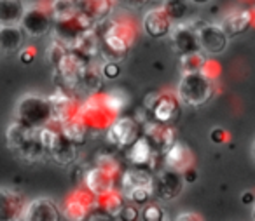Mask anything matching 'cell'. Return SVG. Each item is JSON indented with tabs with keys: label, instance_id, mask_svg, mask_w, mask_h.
I'll list each match as a JSON object with an SVG mask.
<instances>
[{
	"label": "cell",
	"instance_id": "1",
	"mask_svg": "<svg viewBox=\"0 0 255 221\" xmlns=\"http://www.w3.org/2000/svg\"><path fill=\"white\" fill-rule=\"evenodd\" d=\"M102 23V30L98 32L100 44H102L100 56L105 61L119 63L128 54V51L131 49V44L135 40L133 26L121 19H105Z\"/></svg>",
	"mask_w": 255,
	"mask_h": 221
},
{
	"label": "cell",
	"instance_id": "2",
	"mask_svg": "<svg viewBox=\"0 0 255 221\" xmlns=\"http://www.w3.org/2000/svg\"><path fill=\"white\" fill-rule=\"evenodd\" d=\"M215 94V80L205 72H184L178 80L177 96L182 105L199 108L205 106Z\"/></svg>",
	"mask_w": 255,
	"mask_h": 221
},
{
	"label": "cell",
	"instance_id": "3",
	"mask_svg": "<svg viewBox=\"0 0 255 221\" xmlns=\"http://www.w3.org/2000/svg\"><path fill=\"white\" fill-rule=\"evenodd\" d=\"M5 140H7L9 150L25 162H37L46 155V150L40 143L37 129L23 126L18 120H14L7 127Z\"/></svg>",
	"mask_w": 255,
	"mask_h": 221
},
{
	"label": "cell",
	"instance_id": "4",
	"mask_svg": "<svg viewBox=\"0 0 255 221\" xmlns=\"http://www.w3.org/2000/svg\"><path fill=\"white\" fill-rule=\"evenodd\" d=\"M39 140L42 143L46 155H49L51 160H54L60 165H70L77 160L79 157V145H75L74 141H70L60 127H54L49 124L42 126L40 129H37Z\"/></svg>",
	"mask_w": 255,
	"mask_h": 221
},
{
	"label": "cell",
	"instance_id": "5",
	"mask_svg": "<svg viewBox=\"0 0 255 221\" xmlns=\"http://www.w3.org/2000/svg\"><path fill=\"white\" fill-rule=\"evenodd\" d=\"M14 117L19 124L32 129H40L46 124L53 122V108L49 98L40 94H25L16 103Z\"/></svg>",
	"mask_w": 255,
	"mask_h": 221
},
{
	"label": "cell",
	"instance_id": "6",
	"mask_svg": "<svg viewBox=\"0 0 255 221\" xmlns=\"http://www.w3.org/2000/svg\"><path fill=\"white\" fill-rule=\"evenodd\" d=\"M180 105L182 101L178 99V96L171 92H154L152 98H147L145 101V108L149 110L150 119L166 126H171L178 120Z\"/></svg>",
	"mask_w": 255,
	"mask_h": 221
},
{
	"label": "cell",
	"instance_id": "7",
	"mask_svg": "<svg viewBox=\"0 0 255 221\" xmlns=\"http://www.w3.org/2000/svg\"><path fill=\"white\" fill-rule=\"evenodd\" d=\"M19 26L25 37H30V39H40L47 35L53 28V16H51L49 5L33 4L30 7H25Z\"/></svg>",
	"mask_w": 255,
	"mask_h": 221
},
{
	"label": "cell",
	"instance_id": "8",
	"mask_svg": "<svg viewBox=\"0 0 255 221\" xmlns=\"http://www.w3.org/2000/svg\"><path fill=\"white\" fill-rule=\"evenodd\" d=\"M77 115L86 124L88 131H95V133L107 131L110 124H112V120L116 119V113L105 105L103 98L89 99L81 110H77Z\"/></svg>",
	"mask_w": 255,
	"mask_h": 221
},
{
	"label": "cell",
	"instance_id": "9",
	"mask_svg": "<svg viewBox=\"0 0 255 221\" xmlns=\"http://www.w3.org/2000/svg\"><path fill=\"white\" fill-rule=\"evenodd\" d=\"M185 185L184 172L175 171L164 165V169L154 174L152 181V193L159 200H175L182 193Z\"/></svg>",
	"mask_w": 255,
	"mask_h": 221
},
{
	"label": "cell",
	"instance_id": "10",
	"mask_svg": "<svg viewBox=\"0 0 255 221\" xmlns=\"http://www.w3.org/2000/svg\"><path fill=\"white\" fill-rule=\"evenodd\" d=\"M205 21H180L171 28V32H170L171 46H173V49L177 51L180 56L196 53V51H201L198 28Z\"/></svg>",
	"mask_w": 255,
	"mask_h": 221
},
{
	"label": "cell",
	"instance_id": "11",
	"mask_svg": "<svg viewBox=\"0 0 255 221\" xmlns=\"http://www.w3.org/2000/svg\"><path fill=\"white\" fill-rule=\"evenodd\" d=\"M95 26H96L95 23L89 21V19L86 18V16H82L81 12H77L74 18L65 19V21L53 23L54 40L63 44L67 49H74L79 37H81L84 32H88L89 28H95Z\"/></svg>",
	"mask_w": 255,
	"mask_h": 221
},
{
	"label": "cell",
	"instance_id": "12",
	"mask_svg": "<svg viewBox=\"0 0 255 221\" xmlns=\"http://www.w3.org/2000/svg\"><path fill=\"white\" fill-rule=\"evenodd\" d=\"M105 134L109 143H112L114 147L126 148L142 133H140V126L135 119H131V117H116L109 126V129L105 131Z\"/></svg>",
	"mask_w": 255,
	"mask_h": 221
},
{
	"label": "cell",
	"instance_id": "13",
	"mask_svg": "<svg viewBox=\"0 0 255 221\" xmlns=\"http://www.w3.org/2000/svg\"><path fill=\"white\" fill-rule=\"evenodd\" d=\"M157 157H159V153H157L156 148L149 143V140L143 134H140L129 147H126V160L133 167H145L152 171Z\"/></svg>",
	"mask_w": 255,
	"mask_h": 221
},
{
	"label": "cell",
	"instance_id": "14",
	"mask_svg": "<svg viewBox=\"0 0 255 221\" xmlns=\"http://www.w3.org/2000/svg\"><path fill=\"white\" fill-rule=\"evenodd\" d=\"M114 181H116V171H110L98 164L84 172V188L95 197H102L112 192Z\"/></svg>",
	"mask_w": 255,
	"mask_h": 221
},
{
	"label": "cell",
	"instance_id": "15",
	"mask_svg": "<svg viewBox=\"0 0 255 221\" xmlns=\"http://www.w3.org/2000/svg\"><path fill=\"white\" fill-rule=\"evenodd\" d=\"M199 35V46L201 51L206 54H220L226 51L227 44H229V37L222 30L220 25H213V23H203L198 28Z\"/></svg>",
	"mask_w": 255,
	"mask_h": 221
},
{
	"label": "cell",
	"instance_id": "16",
	"mask_svg": "<svg viewBox=\"0 0 255 221\" xmlns=\"http://www.w3.org/2000/svg\"><path fill=\"white\" fill-rule=\"evenodd\" d=\"M142 134L149 140V143L156 148V151L161 155V157H163L164 151H166L168 148L177 141V138H175V131L171 129V126L154 122V120L143 127Z\"/></svg>",
	"mask_w": 255,
	"mask_h": 221
},
{
	"label": "cell",
	"instance_id": "17",
	"mask_svg": "<svg viewBox=\"0 0 255 221\" xmlns=\"http://www.w3.org/2000/svg\"><path fill=\"white\" fill-rule=\"evenodd\" d=\"M143 32L152 39H164L170 35L171 28H173V21L170 16L164 12V9H150L145 16H143Z\"/></svg>",
	"mask_w": 255,
	"mask_h": 221
},
{
	"label": "cell",
	"instance_id": "18",
	"mask_svg": "<svg viewBox=\"0 0 255 221\" xmlns=\"http://www.w3.org/2000/svg\"><path fill=\"white\" fill-rule=\"evenodd\" d=\"M25 200L18 192L0 188V221H14L23 218Z\"/></svg>",
	"mask_w": 255,
	"mask_h": 221
},
{
	"label": "cell",
	"instance_id": "19",
	"mask_svg": "<svg viewBox=\"0 0 255 221\" xmlns=\"http://www.w3.org/2000/svg\"><path fill=\"white\" fill-rule=\"evenodd\" d=\"M23 220L28 221H58L60 220V209L49 199H35L25 206Z\"/></svg>",
	"mask_w": 255,
	"mask_h": 221
},
{
	"label": "cell",
	"instance_id": "20",
	"mask_svg": "<svg viewBox=\"0 0 255 221\" xmlns=\"http://www.w3.org/2000/svg\"><path fill=\"white\" fill-rule=\"evenodd\" d=\"M95 200L96 197L93 193H89L88 190H77L74 195L68 197L67 206H65V214L70 220H86Z\"/></svg>",
	"mask_w": 255,
	"mask_h": 221
},
{
	"label": "cell",
	"instance_id": "21",
	"mask_svg": "<svg viewBox=\"0 0 255 221\" xmlns=\"http://www.w3.org/2000/svg\"><path fill=\"white\" fill-rule=\"evenodd\" d=\"M163 162L166 167L175 169V171L184 172L192 164V153L189 147L180 141H175L170 148L163 153Z\"/></svg>",
	"mask_w": 255,
	"mask_h": 221
},
{
	"label": "cell",
	"instance_id": "22",
	"mask_svg": "<svg viewBox=\"0 0 255 221\" xmlns=\"http://www.w3.org/2000/svg\"><path fill=\"white\" fill-rule=\"evenodd\" d=\"M77 9L95 25L105 21L112 11V0H77Z\"/></svg>",
	"mask_w": 255,
	"mask_h": 221
},
{
	"label": "cell",
	"instance_id": "23",
	"mask_svg": "<svg viewBox=\"0 0 255 221\" xmlns=\"http://www.w3.org/2000/svg\"><path fill=\"white\" fill-rule=\"evenodd\" d=\"M254 23V14L252 11H247V9H241V11L231 12L224 18V21L220 23L222 30L226 32V35L229 37H238L241 33H245Z\"/></svg>",
	"mask_w": 255,
	"mask_h": 221
},
{
	"label": "cell",
	"instance_id": "24",
	"mask_svg": "<svg viewBox=\"0 0 255 221\" xmlns=\"http://www.w3.org/2000/svg\"><path fill=\"white\" fill-rule=\"evenodd\" d=\"M49 103H51V108H53V120H56L58 124L77 113L74 98L67 91H63V89H58L54 94H51Z\"/></svg>",
	"mask_w": 255,
	"mask_h": 221
},
{
	"label": "cell",
	"instance_id": "25",
	"mask_svg": "<svg viewBox=\"0 0 255 221\" xmlns=\"http://www.w3.org/2000/svg\"><path fill=\"white\" fill-rule=\"evenodd\" d=\"M25 33L19 25H0V53L14 54L21 51Z\"/></svg>",
	"mask_w": 255,
	"mask_h": 221
},
{
	"label": "cell",
	"instance_id": "26",
	"mask_svg": "<svg viewBox=\"0 0 255 221\" xmlns=\"http://www.w3.org/2000/svg\"><path fill=\"white\" fill-rule=\"evenodd\" d=\"M100 47H102V44H100L98 30L89 28L88 32H84L79 37V40L74 46V51L84 56L86 60H93V58L100 56Z\"/></svg>",
	"mask_w": 255,
	"mask_h": 221
},
{
	"label": "cell",
	"instance_id": "27",
	"mask_svg": "<svg viewBox=\"0 0 255 221\" xmlns=\"http://www.w3.org/2000/svg\"><path fill=\"white\" fill-rule=\"evenodd\" d=\"M152 181H154V172L145 167L128 169L123 174V179H121L124 192L131 188H142V186H150L152 188Z\"/></svg>",
	"mask_w": 255,
	"mask_h": 221
},
{
	"label": "cell",
	"instance_id": "28",
	"mask_svg": "<svg viewBox=\"0 0 255 221\" xmlns=\"http://www.w3.org/2000/svg\"><path fill=\"white\" fill-rule=\"evenodd\" d=\"M58 126H60L61 133H63L70 141H74L75 145H82L86 141V138H88L89 131L77 113L68 117V119H65L63 122H60Z\"/></svg>",
	"mask_w": 255,
	"mask_h": 221
},
{
	"label": "cell",
	"instance_id": "29",
	"mask_svg": "<svg viewBox=\"0 0 255 221\" xmlns=\"http://www.w3.org/2000/svg\"><path fill=\"white\" fill-rule=\"evenodd\" d=\"M23 12V0H0V25H19Z\"/></svg>",
	"mask_w": 255,
	"mask_h": 221
},
{
	"label": "cell",
	"instance_id": "30",
	"mask_svg": "<svg viewBox=\"0 0 255 221\" xmlns=\"http://www.w3.org/2000/svg\"><path fill=\"white\" fill-rule=\"evenodd\" d=\"M49 11L53 16V23L70 19L79 12L77 0H51Z\"/></svg>",
	"mask_w": 255,
	"mask_h": 221
},
{
	"label": "cell",
	"instance_id": "31",
	"mask_svg": "<svg viewBox=\"0 0 255 221\" xmlns=\"http://www.w3.org/2000/svg\"><path fill=\"white\" fill-rule=\"evenodd\" d=\"M191 0H164L163 9L173 23L185 21L191 12Z\"/></svg>",
	"mask_w": 255,
	"mask_h": 221
},
{
	"label": "cell",
	"instance_id": "32",
	"mask_svg": "<svg viewBox=\"0 0 255 221\" xmlns=\"http://www.w3.org/2000/svg\"><path fill=\"white\" fill-rule=\"evenodd\" d=\"M95 204L102 207L109 216L117 218V214L121 213V209H123L124 204H126V199L112 190L110 193H105V195H102V197H96Z\"/></svg>",
	"mask_w": 255,
	"mask_h": 221
},
{
	"label": "cell",
	"instance_id": "33",
	"mask_svg": "<svg viewBox=\"0 0 255 221\" xmlns=\"http://www.w3.org/2000/svg\"><path fill=\"white\" fill-rule=\"evenodd\" d=\"M208 65V58H206L205 51H196L191 54H184L180 58V67L182 72H201Z\"/></svg>",
	"mask_w": 255,
	"mask_h": 221
},
{
	"label": "cell",
	"instance_id": "34",
	"mask_svg": "<svg viewBox=\"0 0 255 221\" xmlns=\"http://www.w3.org/2000/svg\"><path fill=\"white\" fill-rule=\"evenodd\" d=\"M79 85H82V87H84L86 91H89V92H98L100 89H102V85H103L102 72H100L98 68L89 67V65H88V68H86L84 74H82L81 84H79Z\"/></svg>",
	"mask_w": 255,
	"mask_h": 221
},
{
	"label": "cell",
	"instance_id": "35",
	"mask_svg": "<svg viewBox=\"0 0 255 221\" xmlns=\"http://www.w3.org/2000/svg\"><path fill=\"white\" fill-rule=\"evenodd\" d=\"M152 197H154V193H152V188H150V186L131 188V190H126V192H124V199H126V202H131L138 207L149 204Z\"/></svg>",
	"mask_w": 255,
	"mask_h": 221
},
{
	"label": "cell",
	"instance_id": "36",
	"mask_svg": "<svg viewBox=\"0 0 255 221\" xmlns=\"http://www.w3.org/2000/svg\"><path fill=\"white\" fill-rule=\"evenodd\" d=\"M67 53H68V49L63 46V44H60L58 40H53V44L47 47L46 56H47V61L51 63V67L56 68L58 65L63 61V58L67 56Z\"/></svg>",
	"mask_w": 255,
	"mask_h": 221
},
{
	"label": "cell",
	"instance_id": "37",
	"mask_svg": "<svg viewBox=\"0 0 255 221\" xmlns=\"http://www.w3.org/2000/svg\"><path fill=\"white\" fill-rule=\"evenodd\" d=\"M103 101H105V105L109 106L110 110H112L114 113H121L124 110V106L128 105V98L124 94H121V92H109L107 96H103Z\"/></svg>",
	"mask_w": 255,
	"mask_h": 221
},
{
	"label": "cell",
	"instance_id": "38",
	"mask_svg": "<svg viewBox=\"0 0 255 221\" xmlns=\"http://www.w3.org/2000/svg\"><path fill=\"white\" fill-rule=\"evenodd\" d=\"M142 218L143 221H163L164 220V211L159 204H145V207L142 209Z\"/></svg>",
	"mask_w": 255,
	"mask_h": 221
},
{
	"label": "cell",
	"instance_id": "39",
	"mask_svg": "<svg viewBox=\"0 0 255 221\" xmlns=\"http://www.w3.org/2000/svg\"><path fill=\"white\" fill-rule=\"evenodd\" d=\"M142 216V211H138V206L135 204H124V207L121 209V213L117 214V220H123V221H136L138 218Z\"/></svg>",
	"mask_w": 255,
	"mask_h": 221
},
{
	"label": "cell",
	"instance_id": "40",
	"mask_svg": "<svg viewBox=\"0 0 255 221\" xmlns=\"http://www.w3.org/2000/svg\"><path fill=\"white\" fill-rule=\"evenodd\" d=\"M100 72H102L103 78L114 80V78H117L121 75V67H119V63H117V61H105Z\"/></svg>",
	"mask_w": 255,
	"mask_h": 221
},
{
	"label": "cell",
	"instance_id": "41",
	"mask_svg": "<svg viewBox=\"0 0 255 221\" xmlns=\"http://www.w3.org/2000/svg\"><path fill=\"white\" fill-rule=\"evenodd\" d=\"M210 140L215 145H220L227 140V133L224 129H220V127H217V129H213L212 133H210Z\"/></svg>",
	"mask_w": 255,
	"mask_h": 221
},
{
	"label": "cell",
	"instance_id": "42",
	"mask_svg": "<svg viewBox=\"0 0 255 221\" xmlns=\"http://www.w3.org/2000/svg\"><path fill=\"white\" fill-rule=\"evenodd\" d=\"M198 220H203V216L198 213H182L177 216V221H198Z\"/></svg>",
	"mask_w": 255,
	"mask_h": 221
},
{
	"label": "cell",
	"instance_id": "43",
	"mask_svg": "<svg viewBox=\"0 0 255 221\" xmlns=\"http://www.w3.org/2000/svg\"><path fill=\"white\" fill-rule=\"evenodd\" d=\"M35 60V49H25L21 53V61L23 63H32V61Z\"/></svg>",
	"mask_w": 255,
	"mask_h": 221
},
{
	"label": "cell",
	"instance_id": "44",
	"mask_svg": "<svg viewBox=\"0 0 255 221\" xmlns=\"http://www.w3.org/2000/svg\"><path fill=\"white\" fill-rule=\"evenodd\" d=\"M198 178V174H196V171L192 167H187L184 171V179H185V183H192L194 179Z\"/></svg>",
	"mask_w": 255,
	"mask_h": 221
},
{
	"label": "cell",
	"instance_id": "45",
	"mask_svg": "<svg viewBox=\"0 0 255 221\" xmlns=\"http://www.w3.org/2000/svg\"><path fill=\"white\" fill-rule=\"evenodd\" d=\"M241 200H243V204H254L255 202V195L252 192H245L243 197H241Z\"/></svg>",
	"mask_w": 255,
	"mask_h": 221
},
{
	"label": "cell",
	"instance_id": "46",
	"mask_svg": "<svg viewBox=\"0 0 255 221\" xmlns=\"http://www.w3.org/2000/svg\"><path fill=\"white\" fill-rule=\"evenodd\" d=\"M191 2L196 5H203V4H206V2H210V0H191Z\"/></svg>",
	"mask_w": 255,
	"mask_h": 221
},
{
	"label": "cell",
	"instance_id": "47",
	"mask_svg": "<svg viewBox=\"0 0 255 221\" xmlns=\"http://www.w3.org/2000/svg\"><path fill=\"white\" fill-rule=\"evenodd\" d=\"M252 155H254V160H255V143H254V148H252Z\"/></svg>",
	"mask_w": 255,
	"mask_h": 221
},
{
	"label": "cell",
	"instance_id": "48",
	"mask_svg": "<svg viewBox=\"0 0 255 221\" xmlns=\"http://www.w3.org/2000/svg\"><path fill=\"white\" fill-rule=\"evenodd\" d=\"M252 216H254V220H255V206H254V211H252Z\"/></svg>",
	"mask_w": 255,
	"mask_h": 221
},
{
	"label": "cell",
	"instance_id": "49",
	"mask_svg": "<svg viewBox=\"0 0 255 221\" xmlns=\"http://www.w3.org/2000/svg\"><path fill=\"white\" fill-rule=\"evenodd\" d=\"M145 2H149V0H145Z\"/></svg>",
	"mask_w": 255,
	"mask_h": 221
}]
</instances>
